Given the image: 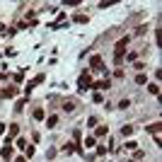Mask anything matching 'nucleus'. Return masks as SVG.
<instances>
[{"label":"nucleus","instance_id":"obj_1","mask_svg":"<svg viewBox=\"0 0 162 162\" xmlns=\"http://www.w3.org/2000/svg\"><path fill=\"white\" fill-rule=\"evenodd\" d=\"M90 87H92V75H90V70H82L80 73V80H78V90L87 92Z\"/></svg>","mask_w":162,"mask_h":162},{"label":"nucleus","instance_id":"obj_2","mask_svg":"<svg viewBox=\"0 0 162 162\" xmlns=\"http://www.w3.org/2000/svg\"><path fill=\"white\" fill-rule=\"evenodd\" d=\"M17 133H19V126H17V124H12L10 131H8V135H5V145H12V140L17 138Z\"/></svg>","mask_w":162,"mask_h":162},{"label":"nucleus","instance_id":"obj_3","mask_svg":"<svg viewBox=\"0 0 162 162\" xmlns=\"http://www.w3.org/2000/svg\"><path fill=\"white\" fill-rule=\"evenodd\" d=\"M39 82H44V75H36L34 80H29V82H27V90H24V92H27V94H29V92L34 90V87H36V85H39Z\"/></svg>","mask_w":162,"mask_h":162},{"label":"nucleus","instance_id":"obj_4","mask_svg":"<svg viewBox=\"0 0 162 162\" xmlns=\"http://www.w3.org/2000/svg\"><path fill=\"white\" fill-rule=\"evenodd\" d=\"M90 65L94 68V70H104V63H102V58H99V56H92V58H90Z\"/></svg>","mask_w":162,"mask_h":162},{"label":"nucleus","instance_id":"obj_5","mask_svg":"<svg viewBox=\"0 0 162 162\" xmlns=\"http://www.w3.org/2000/svg\"><path fill=\"white\" fill-rule=\"evenodd\" d=\"M94 90H109V80H99V82H92Z\"/></svg>","mask_w":162,"mask_h":162},{"label":"nucleus","instance_id":"obj_6","mask_svg":"<svg viewBox=\"0 0 162 162\" xmlns=\"http://www.w3.org/2000/svg\"><path fill=\"white\" fill-rule=\"evenodd\" d=\"M17 94V87H5L3 90V97H15Z\"/></svg>","mask_w":162,"mask_h":162},{"label":"nucleus","instance_id":"obj_7","mask_svg":"<svg viewBox=\"0 0 162 162\" xmlns=\"http://www.w3.org/2000/svg\"><path fill=\"white\" fill-rule=\"evenodd\" d=\"M3 160H12V148H10V145L3 148Z\"/></svg>","mask_w":162,"mask_h":162},{"label":"nucleus","instance_id":"obj_8","mask_svg":"<svg viewBox=\"0 0 162 162\" xmlns=\"http://www.w3.org/2000/svg\"><path fill=\"white\" fill-rule=\"evenodd\" d=\"M94 143H97L94 135H87V138H85V148H94Z\"/></svg>","mask_w":162,"mask_h":162},{"label":"nucleus","instance_id":"obj_9","mask_svg":"<svg viewBox=\"0 0 162 162\" xmlns=\"http://www.w3.org/2000/svg\"><path fill=\"white\" fill-rule=\"evenodd\" d=\"M135 82H138V85H145V82H148V75H145V73L135 75Z\"/></svg>","mask_w":162,"mask_h":162},{"label":"nucleus","instance_id":"obj_10","mask_svg":"<svg viewBox=\"0 0 162 162\" xmlns=\"http://www.w3.org/2000/svg\"><path fill=\"white\" fill-rule=\"evenodd\" d=\"M63 109L68 111V114H70V111H75V102H65V104H63Z\"/></svg>","mask_w":162,"mask_h":162},{"label":"nucleus","instance_id":"obj_11","mask_svg":"<svg viewBox=\"0 0 162 162\" xmlns=\"http://www.w3.org/2000/svg\"><path fill=\"white\" fill-rule=\"evenodd\" d=\"M73 19H75V22H80V24H85V22H87L90 17H87V15H75Z\"/></svg>","mask_w":162,"mask_h":162},{"label":"nucleus","instance_id":"obj_12","mask_svg":"<svg viewBox=\"0 0 162 162\" xmlns=\"http://www.w3.org/2000/svg\"><path fill=\"white\" fill-rule=\"evenodd\" d=\"M46 124H48V128L56 126V124H58V116H48V119H46Z\"/></svg>","mask_w":162,"mask_h":162},{"label":"nucleus","instance_id":"obj_13","mask_svg":"<svg viewBox=\"0 0 162 162\" xmlns=\"http://www.w3.org/2000/svg\"><path fill=\"white\" fill-rule=\"evenodd\" d=\"M75 150H78V145H75V143H68V145H65V153H75Z\"/></svg>","mask_w":162,"mask_h":162},{"label":"nucleus","instance_id":"obj_14","mask_svg":"<svg viewBox=\"0 0 162 162\" xmlns=\"http://www.w3.org/2000/svg\"><path fill=\"white\" fill-rule=\"evenodd\" d=\"M34 119H36V121H41V119H44V111H41V109H34Z\"/></svg>","mask_w":162,"mask_h":162},{"label":"nucleus","instance_id":"obj_15","mask_svg":"<svg viewBox=\"0 0 162 162\" xmlns=\"http://www.w3.org/2000/svg\"><path fill=\"white\" fill-rule=\"evenodd\" d=\"M121 133H124V135H131V133H133V126H124V128H121Z\"/></svg>","mask_w":162,"mask_h":162},{"label":"nucleus","instance_id":"obj_16","mask_svg":"<svg viewBox=\"0 0 162 162\" xmlns=\"http://www.w3.org/2000/svg\"><path fill=\"white\" fill-rule=\"evenodd\" d=\"M148 131H150V133H160V124H153V126L148 128Z\"/></svg>","mask_w":162,"mask_h":162},{"label":"nucleus","instance_id":"obj_17","mask_svg":"<svg viewBox=\"0 0 162 162\" xmlns=\"http://www.w3.org/2000/svg\"><path fill=\"white\" fill-rule=\"evenodd\" d=\"M107 131H109L107 126H99V128H97V135H107Z\"/></svg>","mask_w":162,"mask_h":162},{"label":"nucleus","instance_id":"obj_18","mask_svg":"<svg viewBox=\"0 0 162 162\" xmlns=\"http://www.w3.org/2000/svg\"><path fill=\"white\" fill-rule=\"evenodd\" d=\"M17 148H24V150H27V140H24V138H19V140H17Z\"/></svg>","mask_w":162,"mask_h":162},{"label":"nucleus","instance_id":"obj_19","mask_svg":"<svg viewBox=\"0 0 162 162\" xmlns=\"http://www.w3.org/2000/svg\"><path fill=\"white\" fill-rule=\"evenodd\" d=\"M97 155H107V148L104 145H97Z\"/></svg>","mask_w":162,"mask_h":162},{"label":"nucleus","instance_id":"obj_20","mask_svg":"<svg viewBox=\"0 0 162 162\" xmlns=\"http://www.w3.org/2000/svg\"><path fill=\"white\" fill-rule=\"evenodd\" d=\"M126 148H128V150H135V148H138V143H135V140H128Z\"/></svg>","mask_w":162,"mask_h":162},{"label":"nucleus","instance_id":"obj_21","mask_svg":"<svg viewBox=\"0 0 162 162\" xmlns=\"http://www.w3.org/2000/svg\"><path fill=\"white\" fill-rule=\"evenodd\" d=\"M15 162H27V160H24V157H15Z\"/></svg>","mask_w":162,"mask_h":162},{"label":"nucleus","instance_id":"obj_22","mask_svg":"<svg viewBox=\"0 0 162 162\" xmlns=\"http://www.w3.org/2000/svg\"><path fill=\"white\" fill-rule=\"evenodd\" d=\"M128 162H133V160H128Z\"/></svg>","mask_w":162,"mask_h":162}]
</instances>
